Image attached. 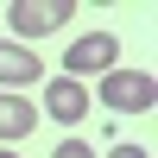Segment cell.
Returning <instances> with one entry per match:
<instances>
[{"instance_id": "9c48e42d", "label": "cell", "mask_w": 158, "mask_h": 158, "mask_svg": "<svg viewBox=\"0 0 158 158\" xmlns=\"http://www.w3.org/2000/svg\"><path fill=\"white\" fill-rule=\"evenodd\" d=\"M0 158H19V152H0Z\"/></svg>"}, {"instance_id": "6da1fadb", "label": "cell", "mask_w": 158, "mask_h": 158, "mask_svg": "<svg viewBox=\"0 0 158 158\" xmlns=\"http://www.w3.org/2000/svg\"><path fill=\"white\" fill-rule=\"evenodd\" d=\"M70 0H13L6 6V25H13V44H38V38L63 32L70 25Z\"/></svg>"}, {"instance_id": "8992f818", "label": "cell", "mask_w": 158, "mask_h": 158, "mask_svg": "<svg viewBox=\"0 0 158 158\" xmlns=\"http://www.w3.org/2000/svg\"><path fill=\"white\" fill-rule=\"evenodd\" d=\"M38 101H25V95H13V89H0V146H19V139H32L38 133Z\"/></svg>"}, {"instance_id": "7a4b0ae2", "label": "cell", "mask_w": 158, "mask_h": 158, "mask_svg": "<svg viewBox=\"0 0 158 158\" xmlns=\"http://www.w3.org/2000/svg\"><path fill=\"white\" fill-rule=\"evenodd\" d=\"M89 101H108L114 114H152L158 82H152V70H108V76H101V89H95Z\"/></svg>"}, {"instance_id": "3957f363", "label": "cell", "mask_w": 158, "mask_h": 158, "mask_svg": "<svg viewBox=\"0 0 158 158\" xmlns=\"http://www.w3.org/2000/svg\"><path fill=\"white\" fill-rule=\"evenodd\" d=\"M108 70H120V38L114 32H82L63 51V76L70 82H89V76H108Z\"/></svg>"}, {"instance_id": "ba28073f", "label": "cell", "mask_w": 158, "mask_h": 158, "mask_svg": "<svg viewBox=\"0 0 158 158\" xmlns=\"http://www.w3.org/2000/svg\"><path fill=\"white\" fill-rule=\"evenodd\" d=\"M108 158H152V152H146V146H114Z\"/></svg>"}, {"instance_id": "277c9868", "label": "cell", "mask_w": 158, "mask_h": 158, "mask_svg": "<svg viewBox=\"0 0 158 158\" xmlns=\"http://www.w3.org/2000/svg\"><path fill=\"white\" fill-rule=\"evenodd\" d=\"M89 108H95V101H89V82L51 76V82H44V108H38V114H51V120H63V127H82Z\"/></svg>"}, {"instance_id": "5b68a950", "label": "cell", "mask_w": 158, "mask_h": 158, "mask_svg": "<svg viewBox=\"0 0 158 158\" xmlns=\"http://www.w3.org/2000/svg\"><path fill=\"white\" fill-rule=\"evenodd\" d=\"M32 82H44V57H38L32 44H13V38H0V89H32Z\"/></svg>"}, {"instance_id": "52a82bcc", "label": "cell", "mask_w": 158, "mask_h": 158, "mask_svg": "<svg viewBox=\"0 0 158 158\" xmlns=\"http://www.w3.org/2000/svg\"><path fill=\"white\" fill-rule=\"evenodd\" d=\"M51 158H95V152H89V146H82V139H63V146H57V152H51Z\"/></svg>"}]
</instances>
